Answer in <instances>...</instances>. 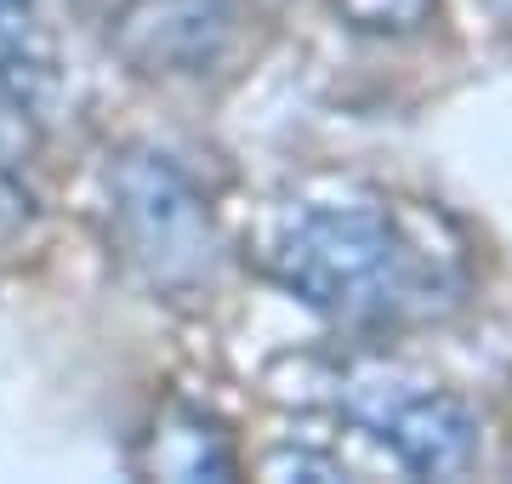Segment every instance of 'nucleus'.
<instances>
[{
	"label": "nucleus",
	"mask_w": 512,
	"mask_h": 484,
	"mask_svg": "<svg viewBox=\"0 0 512 484\" xmlns=\"http://www.w3.org/2000/svg\"><path fill=\"white\" fill-rule=\"evenodd\" d=\"M262 268L313 314L359 331L421 314L433 291V268L404 240V228L365 200H319L291 211L262 251Z\"/></svg>",
	"instance_id": "nucleus-1"
},
{
	"label": "nucleus",
	"mask_w": 512,
	"mask_h": 484,
	"mask_svg": "<svg viewBox=\"0 0 512 484\" xmlns=\"http://www.w3.org/2000/svg\"><path fill=\"white\" fill-rule=\"evenodd\" d=\"M109 234L120 262L160 297H194L217 280V217L194 177L160 149H126L109 166Z\"/></svg>",
	"instance_id": "nucleus-2"
},
{
	"label": "nucleus",
	"mask_w": 512,
	"mask_h": 484,
	"mask_svg": "<svg viewBox=\"0 0 512 484\" xmlns=\"http://www.w3.org/2000/svg\"><path fill=\"white\" fill-rule=\"evenodd\" d=\"M342 410L387 439L416 479H456L478 456V416L467 399L439 388H410L404 371H359L342 388Z\"/></svg>",
	"instance_id": "nucleus-3"
},
{
	"label": "nucleus",
	"mask_w": 512,
	"mask_h": 484,
	"mask_svg": "<svg viewBox=\"0 0 512 484\" xmlns=\"http://www.w3.org/2000/svg\"><path fill=\"white\" fill-rule=\"evenodd\" d=\"M103 35L143 80H205L234 63L245 12L239 0H120Z\"/></svg>",
	"instance_id": "nucleus-4"
},
{
	"label": "nucleus",
	"mask_w": 512,
	"mask_h": 484,
	"mask_svg": "<svg viewBox=\"0 0 512 484\" xmlns=\"http://www.w3.org/2000/svg\"><path fill=\"white\" fill-rule=\"evenodd\" d=\"M137 473H148V479H183V484H205V479L222 484L239 473V456L217 416H205L194 405H165L154 433L137 450Z\"/></svg>",
	"instance_id": "nucleus-5"
},
{
	"label": "nucleus",
	"mask_w": 512,
	"mask_h": 484,
	"mask_svg": "<svg viewBox=\"0 0 512 484\" xmlns=\"http://www.w3.org/2000/svg\"><path fill=\"white\" fill-rule=\"evenodd\" d=\"M439 0H330V12L348 23L353 35H410L433 18Z\"/></svg>",
	"instance_id": "nucleus-6"
},
{
	"label": "nucleus",
	"mask_w": 512,
	"mask_h": 484,
	"mask_svg": "<svg viewBox=\"0 0 512 484\" xmlns=\"http://www.w3.org/2000/svg\"><path fill=\"white\" fill-rule=\"evenodd\" d=\"M256 473L262 479H319V484H336V479H348V467L342 462H330V456H319V450H268L262 462H256Z\"/></svg>",
	"instance_id": "nucleus-7"
},
{
	"label": "nucleus",
	"mask_w": 512,
	"mask_h": 484,
	"mask_svg": "<svg viewBox=\"0 0 512 484\" xmlns=\"http://www.w3.org/2000/svg\"><path fill=\"white\" fill-rule=\"evenodd\" d=\"M35 35V0H0V69H18Z\"/></svg>",
	"instance_id": "nucleus-8"
}]
</instances>
